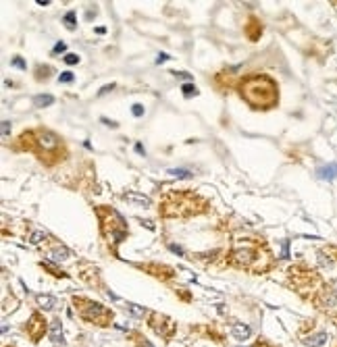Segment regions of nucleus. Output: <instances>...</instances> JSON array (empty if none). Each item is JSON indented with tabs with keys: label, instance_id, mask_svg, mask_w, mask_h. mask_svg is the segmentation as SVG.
<instances>
[{
	"label": "nucleus",
	"instance_id": "obj_38",
	"mask_svg": "<svg viewBox=\"0 0 337 347\" xmlns=\"http://www.w3.org/2000/svg\"><path fill=\"white\" fill-rule=\"evenodd\" d=\"M165 61H169V54H165V52H160V54H158V59H156V63L160 65V63H165Z\"/></svg>",
	"mask_w": 337,
	"mask_h": 347
},
{
	"label": "nucleus",
	"instance_id": "obj_14",
	"mask_svg": "<svg viewBox=\"0 0 337 347\" xmlns=\"http://www.w3.org/2000/svg\"><path fill=\"white\" fill-rule=\"evenodd\" d=\"M50 339L54 343H65V337H63V325H61V318H54L52 325H50Z\"/></svg>",
	"mask_w": 337,
	"mask_h": 347
},
{
	"label": "nucleus",
	"instance_id": "obj_32",
	"mask_svg": "<svg viewBox=\"0 0 337 347\" xmlns=\"http://www.w3.org/2000/svg\"><path fill=\"white\" fill-rule=\"evenodd\" d=\"M114 89V84H109V86H104L100 91H98V96H104V94H109V91H112Z\"/></svg>",
	"mask_w": 337,
	"mask_h": 347
},
{
	"label": "nucleus",
	"instance_id": "obj_13",
	"mask_svg": "<svg viewBox=\"0 0 337 347\" xmlns=\"http://www.w3.org/2000/svg\"><path fill=\"white\" fill-rule=\"evenodd\" d=\"M123 200L133 202V204L144 206V208L150 206V198H148V195H144V193H135V191H125V193H123Z\"/></svg>",
	"mask_w": 337,
	"mask_h": 347
},
{
	"label": "nucleus",
	"instance_id": "obj_4",
	"mask_svg": "<svg viewBox=\"0 0 337 347\" xmlns=\"http://www.w3.org/2000/svg\"><path fill=\"white\" fill-rule=\"evenodd\" d=\"M287 279H289V285L294 287V291L306 299V302H312V297L319 293V289L325 285L323 279L319 276V272L306 268V266H292L287 270Z\"/></svg>",
	"mask_w": 337,
	"mask_h": 347
},
{
	"label": "nucleus",
	"instance_id": "obj_40",
	"mask_svg": "<svg viewBox=\"0 0 337 347\" xmlns=\"http://www.w3.org/2000/svg\"><path fill=\"white\" fill-rule=\"evenodd\" d=\"M102 123L109 125V127H117V123H114V121H109V119H102Z\"/></svg>",
	"mask_w": 337,
	"mask_h": 347
},
{
	"label": "nucleus",
	"instance_id": "obj_8",
	"mask_svg": "<svg viewBox=\"0 0 337 347\" xmlns=\"http://www.w3.org/2000/svg\"><path fill=\"white\" fill-rule=\"evenodd\" d=\"M33 137H36V148L38 152L42 154V160H44V156H56L59 158V154H61V140L56 137L52 131H48V129H38V131H33Z\"/></svg>",
	"mask_w": 337,
	"mask_h": 347
},
{
	"label": "nucleus",
	"instance_id": "obj_9",
	"mask_svg": "<svg viewBox=\"0 0 337 347\" xmlns=\"http://www.w3.org/2000/svg\"><path fill=\"white\" fill-rule=\"evenodd\" d=\"M148 325H150V329H152L156 335H160L165 341L173 339V335H175V331H177L175 322H173L169 316H165V314H158V312H152V314H150Z\"/></svg>",
	"mask_w": 337,
	"mask_h": 347
},
{
	"label": "nucleus",
	"instance_id": "obj_10",
	"mask_svg": "<svg viewBox=\"0 0 337 347\" xmlns=\"http://www.w3.org/2000/svg\"><path fill=\"white\" fill-rule=\"evenodd\" d=\"M25 331L31 337V341H40L44 337V333H46V318L40 314V312H33L29 322L25 325Z\"/></svg>",
	"mask_w": 337,
	"mask_h": 347
},
{
	"label": "nucleus",
	"instance_id": "obj_20",
	"mask_svg": "<svg viewBox=\"0 0 337 347\" xmlns=\"http://www.w3.org/2000/svg\"><path fill=\"white\" fill-rule=\"evenodd\" d=\"M52 102H54V98H52L50 94H42V96H36V98H33V104H36V106H40V108L50 106Z\"/></svg>",
	"mask_w": 337,
	"mask_h": 347
},
{
	"label": "nucleus",
	"instance_id": "obj_17",
	"mask_svg": "<svg viewBox=\"0 0 337 347\" xmlns=\"http://www.w3.org/2000/svg\"><path fill=\"white\" fill-rule=\"evenodd\" d=\"M319 179H327V181H333L337 177V165H327V167H321L317 171Z\"/></svg>",
	"mask_w": 337,
	"mask_h": 347
},
{
	"label": "nucleus",
	"instance_id": "obj_31",
	"mask_svg": "<svg viewBox=\"0 0 337 347\" xmlns=\"http://www.w3.org/2000/svg\"><path fill=\"white\" fill-rule=\"evenodd\" d=\"M133 114H135V117H142V114H144V106H142V104H133Z\"/></svg>",
	"mask_w": 337,
	"mask_h": 347
},
{
	"label": "nucleus",
	"instance_id": "obj_6",
	"mask_svg": "<svg viewBox=\"0 0 337 347\" xmlns=\"http://www.w3.org/2000/svg\"><path fill=\"white\" fill-rule=\"evenodd\" d=\"M73 308L77 310V316L81 320L90 322L96 327H109L112 320V310L104 308L98 302H92L88 297H73Z\"/></svg>",
	"mask_w": 337,
	"mask_h": 347
},
{
	"label": "nucleus",
	"instance_id": "obj_2",
	"mask_svg": "<svg viewBox=\"0 0 337 347\" xmlns=\"http://www.w3.org/2000/svg\"><path fill=\"white\" fill-rule=\"evenodd\" d=\"M229 264L237 266V268H248L252 272H262L271 268V258L266 252H260V246L256 241L243 239L237 241V246L231 252Z\"/></svg>",
	"mask_w": 337,
	"mask_h": 347
},
{
	"label": "nucleus",
	"instance_id": "obj_18",
	"mask_svg": "<svg viewBox=\"0 0 337 347\" xmlns=\"http://www.w3.org/2000/svg\"><path fill=\"white\" fill-rule=\"evenodd\" d=\"M36 302H38V306H40L42 310H52V308L56 306V299H54L52 295H38Z\"/></svg>",
	"mask_w": 337,
	"mask_h": 347
},
{
	"label": "nucleus",
	"instance_id": "obj_29",
	"mask_svg": "<svg viewBox=\"0 0 337 347\" xmlns=\"http://www.w3.org/2000/svg\"><path fill=\"white\" fill-rule=\"evenodd\" d=\"M59 82H63V84H69V82H73V73L71 71H65L61 77H59Z\"/></svg>",
	"mask_w": 337,
	"mask_h": 347
},
{
	"label": "nucleus",
	"instance_id": "obj_33",
	"mask_svg": "<svg viewBox=\"0 0 337 347\" xmlns=\"http://www.w3.org/2000/svg\"><path fill=\"white\" fill-rule=\"evenodd\" d=\"M254 347H277V345H273V343H269V341H264V339H258L256 343H254Z\"/></svg>",
	"mask_w": 337,
	"mask_h": 347
},
{
	"label": "nucleus",
	"instance_id": "obj_39",
	"mask_svg": "<svg viewBox=\"0 0 337 347\" xmlns=\"http://www.w3.org/2000/svg\"><path fill=\"white\" fill-rule=\"evenodd\" d=\"M135 150H137L139 154H144V156H146V150H144V146H142V144H135Z\"/></svg>",
	"mask_w": 337,
	"mask_h": 347
},
{
	"label": "nucleus",
	"instance_id": "obj_23",
	"mask_svg": "<svg viewBox=\"0 0 337 347\" xmlns=\"http://www.w3.org/2000/svg\"><path fill=\"white\" fill-rule=\"evenodd\" d=\"M50 71H52V69H50L48 65H46V67H38L36 79H40V82H42V79H48V77H50Z\"/></svg>",
	"mask_w": 337,
	"mask_h": 347
},
{
	"label": "nucleus",
	"instance_id": "obj_21",
	"mask_svg": "<svg viewBox=\"0 0 337 347\" xmlns=\"http://www.w3.org/2000/svg\"><path fill=\"white\" fill-rule=\"evenodd\" d=\"M169 173L173 177H179V179H192V173L185 171V169H171Z\"/></svg>",
	"mask_w": 337,
	"mask_h": 347
},
{
	"label": "nucleus",
	"instance_id": "obj_27",
	"mask_svg": "<svg viewBox=\"0 0 337 347\" xmlns=\"http://www.w3.org/2000/svg\"><path fill=\"white\" fill-rule=\"evenodd\" d=\"M323 252L327 254V256L331 258V262L337 260V246H327V248H323Z\"/></svg>",
	"mask_w": 337,
	"mask_h": 347
},
{
	"label": "nucleus",
	"instance_id": "obj_7",
	"mask_svg": "<svg viewBox=\"0 0 337 347\" xmlns=\"http://www.w3.org/2000/svg\"><path fill=\"white\" fill-rule=\"evenodd\" d=\"M312 306H315L323 316H327L333 325H337V289L333 285L325 283L319 293L312 297Z\"/></svg>",
	"mask_w": 337,
	"mask_h": 347
},
{
	"label": "nucleus",
	"instance_id": "obj_3",
	"mask_svg": "<svg viewBox=\"0 0 337 347\" xmlns=\"http://www.w3.org/2000/svg\"><path fill=\"white\" fill-rule=\"evenodd\" d=\"M204 208H206V202L198 198V195H194L190 191H177V193H169L160 202L158 212L162 216H192L202 212Z\"/></svg>",
	"mask_w": 337,
	"mask_h": 347
},
{
	"label": "nucleus",
	"instance_id": "obj_37",
	"mask_svg": "<svg viewBox=\"0 0 337 347\" xmlns=\"http://www.w3.org/2000/svg\"><path fill=\"white\" fill-rule=\"evenodd\" d=\"M169 250H171V252H175V254H179V256L183 254V250H181L179 246H175V244H169Z\"/></svg>",
	"mask_w": 337,
	"mask_h": 347
},
{
	"label": "nucleus",
	"instance_id": "obj_22",
	"mask_svg": "<svg viewBox=\"0 0 337 347\" xmlns=\"http://www.w3.org/2000/svg\"><path fill=\"white\" fill-rule=\"evenodd\" d=\"M48 239V233L46 231H36V233H31V244H42V241H46Z\"/></svg>",
	"mask_w": 337,
	"mask_h": 347
},
{
	"label": "nucleus",
	"instance_id": "obj_30",
	"mask_svg": "<svg viewBox=\"0 0 337 347\" xmlns=\"http://www.w3.org/2000/svg\"><path fill=\"white\" fill-rule=\"evenodd\" d=\"M13 67H19V69H25L27 65H25V61H23V59H19V56H15V59H13Z\"/></svg>",
	"mask_w": 337,
	"mask_h": 347
},
{
	"label": "nucleus",
	"instance_id": "obj_36",
	"mask_svg": "<svg viewBox=\"0 0 337 347\" xmlns=\"http://www.w3.org/2000/svg\"><path fill=\"white\" fill-rule=\"evenodd\" d=\"M65 48H67V46H65L63 42H59V44L54 46V54H59V52H65Z\"/></svg>",
	"mask_w": 337,
	"mask_h": 347
},
{
	"label": "nucleus",
	"instance_id": "obj_19",
	"mask_svg": "<svg viewBox=\"0 0 337 347\" xmlns=\"http://www.w3.org/2000/svg\"><path fill=\"white\" fill-rule=\"evenodd\" d=\"M40 266H42L44 270H48L52 276H63V279H67V276H69L67 272H63L61 268H56V266H54L52 262H48V260H46V262H40Z\"/></svg>",
	"mask_w": 337,
	"mask_h": 347
},
{
	"label": "nucleus",
	"instance_id": "obj_15",
	"mask_svg": "<svg viewBox=\"0 0 337 347\" xmlns=\"http://www.w3.org/2000/svg\"><path fill=\"white\" fill-rule=\"evenodd\" d=\"M260 33H262V25L256 21V19H250V23L246 25V36L252 40V42H256L260 38Z\"/></svg>",
	"mask_w": 337,
	"mask_h": 347
},
{
	"label": "nucleus",
	"instance_id": "obj_34",
	"mask_svg": "<svg viewBox=\"0 0 337 347\" xmlns=\"http://www.w3.org/2000/svg\"><path fill=\"white\" fill-rule=\"evenodd\" d=\"M8 131H10V123L2 121V137H8Z\"/></svg>",
	"mask_w": 337,
	"mask_h": 347
},
{
	"label": "nucleus",
	"instance_id": "obj_25",
	"mask_svg": "<svg viewBox=\"0 0 337 347\" xmlns=\"http://www.w3.org/2000/svg\"><path fill=\"white\" fill-rule=\"evenodd\" d=\"M181 89H183V96H185V98H190V96H196V94H198V89H196V86H192V84H185Z\"/></svg>",
	"mask_w": 337,
	"mask_h": 347
},
{
	"label": "nucleus",
	"instance_id": "obj_1",
	"mask_svg": "<svg viewBox=\"0 0 337 347\" xmlns=\"http://www.w3.org/2000/svg\"><path fill=\"white\" fill-rule=\"evenodd\" d=\"M239 96L254 110H269L279 104V87L273 77L264 73H254L243 77V82L239 84Z\"/></svg>",
	"mask_w": 337,
	"mask_h": 347
},
{
	"label": "nucleus",
	"instance_id": "obj_26",
	"mask_svg": "<svg viewBox=\"0 0 337 347\" xmlns=\"http://www.w3.org/2000/svg\"><path fill=\"white\" fill-rule=\"evenodd\" d=\"M65 27L67 29H75V13H67L65 15Z\"/></svg>",
	"mask_w": 337,
	"mask_h": 347
},
{
	"label": "nucleus",
	"instance_id": "obj_35",
	"mask_svg": "<svg viewBox=\"0 0 337 347\" xmlns=\"http://www.w3.org/2000/svg\"><path fill=\"white\" fill-rule=\"evenodd\" d=\"M137 339H139V341H137V343H139V347H154V345L150 343L146 337H137Z\"/></svg>",
	"mask_w": 337,
	"mask_h": 347
},
{
	"label": "nucleus",
	"instance_id": "obj_11",
	"mask_svg": "<svg viewBox=\"0 0 337 347\" xmlns=\"http://www.w3.org/2000/svg\"><path fill=\"white\" fill-rule=\"evenodd\" d=\"M327 339H329V335L325 331H321V333H315V335H308V337L302 339V341H304V345H308V347H321V345L327 343Z\"/></svg>",
	"mask_w": 337,
	"mask_h": 347
},
{
	"label": "nucleus",
	"instance_id": "obj_41",
	"mask_svg": "<svg viewBox=\"0 0 337 347\" xmlns=\"http://www.w3.org/2000/svg\"><path fill=\"white\" fill-rule=\"evenodd\" d=\"M175 75H177V77H181V79H190V75H188V73H175Z\"/></svg>",
	"mask_w": 337,
	"mask_h": 347
},
{
	"label": "nucleus",
	"instance_id": "obj_24",
	"mask_svg": "<svg viewBox=\"0 0 337 347\" xmlns=\"http://www.w3.org/2000/svg\"><path fill=\"white\" fill-rule=\"evenodd\" d=\"M127 310H129L133 316H144L146 314V308H139L137 304H127Z\"/></svg>",
	"mask_w": 337,
	"mask_h": 347
},
{
	"label": "nucleus",
	"instance_id": "obj_16",
	"mask_svg": "<svg viewBox=\"0 0 337 347\" xmlns=\"http://www.w3.org/2000/svg\"><path fill=\"white\" fill-rule=\"evenodd\" d=\"M231 333H233V337L239 339V341H246L250 335H252V329L248 325H241V322H237V325L231 327Z\"/></svg>",
	"mask_w": 337,
	"mask_h": 347
},
{
	"label": "nucleus",
	"instance_id": "obj_12",
	"mask_svg": "<svg viewBox=\"0 0 337 347\" xmlns=\"http://www.w3.org/2000/svg\"><path fill=\"white\" fill-rule=\"evenodd\" d=\"M48 256L54 260V262H63V260H67L71 254H69V250L65 248V246H61V244H54L50 250H48Z\"/></svg>",
	"mask_w": 337,
	"mask_h": 347
},
{
	"label": "nucleus",
	"instance_id": "obj_5",
	"mask_svg": "<svg viewBox=\"0 0 337 347\" xmlns=\"http://www.w3.org/2000/svg\"><path fill=\"white\" fill-rule=\"evenodd\" d=\"M96 214L100 218L102 235L109 241H112L114 246H119L127 237V223L123 221V216L117 210H112V208H104V206L96 208Z\"/></svg>",
	"mask_w": 337,
	"mask_h": 347
},
{
	"label": "nucleus",
	"instance_id": "obj_28",
	"mask_svg": "<svg viewBox=\"0 0 337 347\" xmlns=\"http://www.w3.org/2000/svg\"><path fill=\"white\" fill-rule=\"evenodd\" d=\"M65 63H67V65H75V63H79V56L73 54V52H69V54L65 56Z\"/></svg>",
	"mask_w": 337,
	"mask_h": 347
}]
</instances>
